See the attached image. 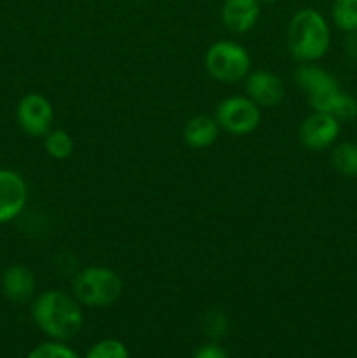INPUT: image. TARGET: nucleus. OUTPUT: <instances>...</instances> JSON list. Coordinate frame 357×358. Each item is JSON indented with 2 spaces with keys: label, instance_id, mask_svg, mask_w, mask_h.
<instances>
[{
  "label": "nucleus",
  "instance_id": "obj_17",
  "mask_svg": "<svg viewBox=\"0 0 357 358\" xmlns=\"http://www.w3.org/2000/svg\"><path fill=\"white\" fill-rule=\"evenodd\" d=\"M84 358H130L128 346L115 338H105L94 343Z\"/></svg>",
  "mask_w": 357,
  "mask_h": 358
},
{
  "label": "nucleus",
  "instance_id": "obj_8",
  "mask_svg": "<svg viewBox=\"0 0 357 358\" xmlns=\"http://www.w3.org/2000/svg\"><path fill=\"white\" fill-rule=\"evenodd\" d=\"M340 135V121L326 112L314 110L298 129L301 145L310 150H324L336 142Z\"/></svg>",
  "mask_w": 357,
  "mask_h": 358
},
{
  "label": "nucleus",
  "instance_id": "obj_20",
  "mask_svg": "<svg viewBox=\"0 0 357 358\" xmlns=\"http://www.w3.org/2000/svg\"><path fill=\"white\" fill-rule=\"evenodd\" d=\"M331 115L338 119L340 122L352 121L354 117H357V100L350 96V94L342 93L340 100L336 101L335 108H332Z\"/></svg>",
  "mask_w": 357,
  "mask_h": 358
},
{
  "label": "nucleus",
  "instance_id": "obj_10",
  "mask_svg": "<svg viewBox=\"0 0 357 358\" xmlns=\"http://www.w3.org/2000/svg\"><path fill=\"white\" fill-rule=\"evenodd\" d=\"M245 93L261 108H272L282 103L286 86L282 79L270 70H251L245 77Z\"/></svg>",
  "mask_w": 357,
  "mask_h": 358
},
{
  "label": "nucleus",
  "instance_id": "obj_16",
  "mask_svg": "<svg viewBox=\"0 0 357 358\" xmlns=\"http://www.w3.org/2000/svg\"><path fill=\"white\" fill-rule=\"evenodd\" d=\"M332 21L340 30L346 34L357 31V0H335L332 2Z\"/></svg>",
  "mask_w": 357,
  "mask_h": 358
},
{
  "label": "nucleus",
  "instance_id": "obj_21",
  "mask_svg": "<svg viewBox=\"0 0 357 358\" xmlns=\"http://www.w3.org/2000/svg\"><path fill=\"white\" fill-rule=\"evenodd\" d=\"M192 358H230L227 357V352L219 345V343H205V345L200 346L195 352Z\"/></svg>",
  "mask_w": 357,
  "mask_h": 358
},
{
  "label": "nucleus",
  "instance_id": "obj_1",
  "mask_svg": "<svg viewBox=\"0 0 357 358\" xmlns=\"http://www.w3.org/2000/svg\"><path fill=\"white\" fill-rule=\"evenodd\" d=\"M31 318L49 339L69 343L83 331V304L74 297V294L70 296L58 289L44 290L34 297Z\"/></svg>",
  "mask_w": 357,
  "mask_h": 358
},
{
  "label": "nucleus",
  "instance_id": "obj_6",
  "mask_svg": "<svg viewBox=\"0 0 357 358\" xmlns=\"http://www.w3.org/2000/svg\"><path fill=\"white\" fill-rule=\"evenodd\" d=\"M216 121L220 131L234 136H244L255 131L261 122V107L245 94L224 98L216 108Z\"/></svg>",
  "mask_w": 357,
  "mask_h": 358
},
{
  "label": "nucleus",
  "instance_id": "obj_2",
  "mask_svg": "<svg viewBox=\"0 0 357 358\" xmlns=\"http://www.w3.org/2000/svg\"><path fill=\"white\" fill-rule=\"evenodd\" d=\"M331 45V30L318 10L300 9L289 21L287 48L301 63H314L324 58Z\"/></svg>",
  "mask_w": 357,
  "mask_h": 358
},
{
  "label": "nucleus",
  "instance_id": "obj_4",
  "mask_svg": "<svg viewBox=\"0 0 357 358\" xmlns=\"http://www.w3.org/2000/svg\"><path fill=\"white\" fill-rule=\"evenodd\" d=\"M251 66L248 51L234 41H217L206 49L205 70L219 83L233 84L245 80L251 73Z\"/></svg>",
  "mask_w": 357,
  "mask_h": 358
},
{
  "label": "nucleus",
  "instance_id": "obj_11",
  "mask_svg": "<svg viewBox=\"0 0 357 358\" xmlns=\"http://www.w3.org/2000/svg\"><path fill=\"white\" fill-rule=\"evenodd\" d=\"M261 14L259 0H224L220 20L231 34H247L255 27Z\"/></svg>",
  "mask_w": 357,
  "mask_h": 358
},
{
  "label": "nucleus",
  "instance_id": "obj_22",
  "mask_svg": "<svg viewBox=\"0 0 357 358\" xmlns=\"http://www.w3.org/2000/svg\"><path fill=\"white\" fill-rule=\"evenodd\" d=\"M259 2H261V3H273V2H276V0H259Z\"/></svg>",
  "mask_w": 357,
  "mask_h": 358
},
{
  "label": "nucleus",
  "instance_id": "obj_18",
  "mask_svg": "<svg viewBox=\"0 0 357 358\" xmlns=\"http://www.w3.org/2000/svg\"><path fill=\"white\" fill-rule=\"evenodd\" d=\"M27 358H79L76 352L66 343L62 341H46L35 346Z\"/></svg>",
  "mask_w": 357,
  "mask_h": 358
},
{
  "label": "nucleus",
  "instance_id": "obj_13",
  "mask_svg": "<svg viewBox=\"0 0 357 358\" xmlns=\"http://www.w3.org/2000/svg\"><path fill=\"white\" fill-rule=\"evenodd\" d=\"M220 128L214 115H195L184 126V142L191 149H206L219 138Z\"/></svg>",
  "mask_w": 357,
  "mask_h": 358
},
{
  "label": "nucleus",
  "instance_id": "obj_15",
  "mask_svg": "<svg viewBox=\"0 0 357 358\" xmlns=\"http://www.w3.org/2000/svg\"><path fill=\"white\" fill-rule=\"evenodd\" d=\"M44 149L48 152V156L52 157V159H66L74 152V140L70 136V133H66L65 129L52 128L44 136Z\"/></svg>",
  "mask_w": 357,
  "mask_h": 358
},
{
  "label": "nucleus",
  "instance_id": "obj_5",
  "mask_svg": "<svg viewBox=\"0 0 357 358\" xmlns=\"http://www.w3.org/2000/svg\"><path fill=\"white\" fill-rule=\"evenodd\" d=\"M294 80L300 86V90L307 93L310 107L317 112L331 114L336 101L340 100L343 93L338 80L328 70L315 65V63H303L301 66H298Z\"/></svg>",
  "mask_w": 357,
  "mask_h": 358
},
{
  "label": "nucleus",
  "instance_id": "obj_19",
  "mask_svg": "<svg viewBox=\"0 0 357 358\" xmlns=\"http://www.w3.org/2000/svg\"><path fill=\"white\" fill-rule=\"evenodd\" d=\"M203 327H205V334H209L210 338L216 341V339L223 338L227 331V318L223 311H209L203 322Z\"/></svg>",
  "mask_w": 357,
  "mask_h": 358
},
{
  "label": "nucleus",
  "instance_id": "obj_12",
  "mask_svg": "<svg viewBox=\"0 0 357 358\" xmlns=\"http://www.w3.org/2000/svg\"><path fill=\"white\" fill-rule=\"evenodd\" d=\"M2 292L10 303L24 304L35 297V276L27 266L13 264L4 271L2 275Z\"/></svg>",
  "mask_w": 357,
  "mask_h": 358
},
{
  "label": "nucleus",
  "instance_id": "obj_14",
  "mask_svg": "<svg viewBox=\"0 0 357 358\" xmlns=\"http://www.w3.org/2000/svg\"><path fill=\"white\" fill-rule=\"evenodd\" d=\"M332 168L343 177H357V145L352 142H343L332 149Z\"/></svg>",
  "mask_w": 357,
  "mask_h": 358
},
{
  "label": "nucleus",
  "instance_id": "obj_7",
  "mask_svg": "<svg viewBox=\"0 0 357 358\" xmlns=\"http://www.w3.org/2000/svg\"><path fill=\"white\" fill-rule=\"evenodd\" d=\"M18 126L30 136H46L52 129L55 108L41 93H28L16 107Z\"/></svg>",
  "mask_w": 357,
  "mask_h": 358
},
{
  "label": "nucleus",
  "instance_id": "obj_3",
  "mask_svg": "<svg viewBox=\"0 0 357 358\" xmlns=\"http://www.w3.org/2000/svg\"><path fill=\"white\" fill-rule=\"evenodd\" d=\"M125 283L118 271L105 266L80 269L72 282V294L86 308H108L122 296Z\"/></svg>",
  "mask_w": 357,
  "mask_h": 358
},
{
  "label": "nucleus",
  "instance_id": "obj_9",
  "mask_svg": "<svg viewBox=\"0 0 357 358\" xmlns=\"http://www.w3.org/2000/svg\"><path fill=\"white\" fill-rule=\"evenodd\" d=\"M28 201V187L18 171L0 168V224L16 219Z\"/></svg>",
  "mask_w": 357,
  "mask_h": 358
},
{
  "label": "nucleus",
  "instance_id": "obj_23",
  "mask_svg": "<svg viewBox=\"0 0 357 358\" xmlns=\"http://www.w3.org/2000/svg\"><path fill=\"white\" fill-rule=\"evenodd\" d=\"M130 2H144V0H130Z\"/></svg>",
  "mask_w": 357,
  "mask_h": 358
}]
</instances>
